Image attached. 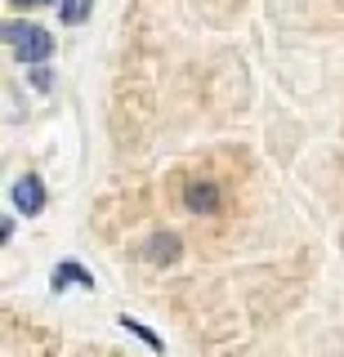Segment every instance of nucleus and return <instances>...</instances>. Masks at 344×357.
I'll use <instances>...</instances> for the list:
<instances>
[{
    "label": "nucleus",
    "mask_w": 344,
    "mask_h": 357,
    "mask_svg": "<svg viewBox=\"0 0 344 357\" xmlns=\"http://www.w3.org/2000/svg\"><path fill=\"white\" fill-rule=\"evenodd\" d=\"M5 40L14 50V59L31 67H45V59L54 54V36L36 22H5Z\"/></svg>",
    "instance_id": "obj_1"
},
{
    "label": "nucleus",
    "mask_w": 344,
    "mask_h": 357,
    "mask_svg": "<svg viewBox=\"0 0 344 357\" xmlns=\"http://www.w3.org/2000/svg\"><path fill=\"white\" fill-rule=\"evenodd\" d=\"M219 188L210 183V178H193V183L184 188V206L193 210V215H219Z\"/></svg>",
    "instance_id": "obj_2"
},
{
    "label": "nucleus",
    "mask_w": 344,
    "mask_h": 357,
    "mask_svg": "<svg viewBox=\"0 0 344 357\" xmlns=\"http://www.w3.org/2000/svg\"><path fill=\"white\" fill-rule=\"evenodd\" d=\"M179 250H184V241L174 237V232H152V237L143 241V259L157 264V268L174 264V259H179Z\"/></svg>",
    "instance_id": "obj_3"
},
{
    "label": "nucleus",
    "mask_w": 344,
    "mask_h": 357,
    "mask_svg": "<svg viewBox=\"0 0 344 357\" xmlns=\"http://www.w3.org/2000/svg\"><path fill=\"white\" fill-rule=\"evenodd\" d=\"M14 206L23 210V215H40V210H45V183H40L36 174H23L14 183Z\"/></svg>",
    "instance_id": "obj_4"
},
{
    "label": "nucleus",
    "mask_w": 344,
    "mask_h": 357,
    "mask_svg": "<svg viewBox=\"0 0 344 357\" xmlns=\"http://www.w3.org/2000/svg\"><path fill=\"white\" fill-rule=\"evenodd\" d=\"M54 290H68V286H81V290H94V273H85L76 259H63L59 268H54Z\"/></svg>",
    "instance_id": "obj_5"
},
{
    "label": "nucleus",
    "mask_w": 344,
    "mask_h": 357,
    "mask_svg": "<svg viewBox=\"0 0 344 357\" xmlns=\"http://www.w3.org/2000/svg\"><path fill=\"white\" fill-rule=\"evenodd\" d=\"M94 14V0H59V18L68 22V27H76V22H85Z\"/></svg>",
    "instance_id": "obj_6"
},
{
    "label": "nucleus",
    "mask_w": 344,
    "mask_h": 357,
    "mask_svg": "<svg viewBox=\"0 0 344 357\" xmlns=\"http://www.w3.org/2000/svg\"><path fill=\"white\" fill-rule=\"evenodd\" d=\"M117 321H121V326H126V331H135V335H139V340H143V344H148V349H152V353H165V344H161V340H157V335H152L148 326H143V321H135V317H130V312H121V317H117Z\"/></svg>",
    "instance_id": "obj_7"
},
{
    "label": "nucleus",
    "mask_w": 344,
    "mask_h": 357,
    "mask_svg": "<svg viewBox=\"0 0 344 357\" xmlns=\"http://www.w3.org/2000/svg\"><path fill=\"white\" fill-rule=\"evenodd\" d=\"M31 85H36V89H50V85H54L50 67H31Z\"/></svg>",
    "instance_id": "obj_8"
},
{
    "label": "nucleus",
    "mask_w": 344,
    "mask_h": 357,
    "mask_svg": "<svg viewBox=\"0 0 344 357\" xmlns=\"http://www.w3.org/2000/svg\"><path fill=\"white\" fill-rule=\"evenodd\" d=\"M9 5H50V0H9Z\"/></svg>",
    "instance_id": "obj_9"
}]
</instances>
